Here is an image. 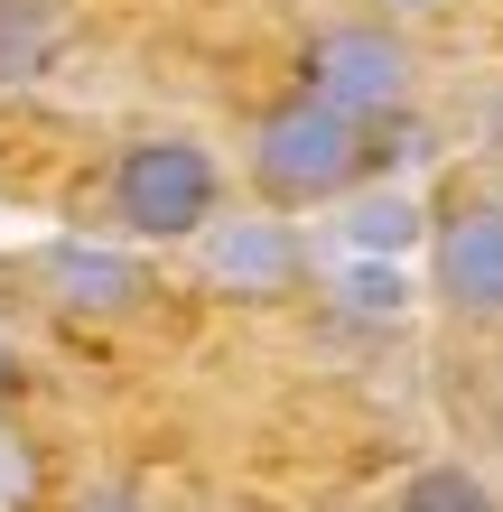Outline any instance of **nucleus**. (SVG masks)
I'll use <instances>...</instances> for the list:
<instances>
[{
	"mask_svg": "<svg viewBox=\"0 0 503 512\" xmlns=\"http://www.w3.org/2000/svg\"><path fill=\"white\" fill-rule=\"evenodd\" d=\"M354 168H364V131H354L336 103H317V94L280 103L271 122H261V140H252V177H261L271 205H317V196H336Z\"/></svg>",
	"mask_w": 503,
	"mask_h": 512,
	"instance_id": "obj_1",
	"label": "nucleus"
},
{
	"mask_svg": "<svg viewBox=\"0 0 503 512\" xmlns=\"http://www.w3.org/2000/svg\"><path fill=\"white\" fill-rule=\"evenodd\" d=\"M112 215H122L140 243H177V233L215 224V159L196 140H140L112 168Z\"/></svg>",
	"mask_w": 503,
	"mask_h": 512,
	"instance_id": "obj_2",
	"label": "nucleus"
},
{
	"mask_svg": "<svg viewBox=\"0 0 503 512\" xmlns=\"http://www.w3.org/2000/svg\"><path fill=\"white\" fill-rule=\"evenodd\" d=\"M308 94L336 103L345 122H364V112H401L410 56H401V38H382V28H327L317 56H308Z\"/></svg>",
	"mask_w": 503,
	"mask_h": 512,
	"instance_id": "obj_3",
	"label": "nucleus"
},
{
	"mask_svg": "<svg viewBox=\"0 0 503 512\" xmlns=\"http://www.w3.org/2000/svg\"><path fill=\"white\" fill-rule=\"evenodd\" d=\"M438 298L466 317H503V205H466L438 224Z\"/></svg>",
	"mask_w": 503,
	"mask_h": 512,
	"instance_id": "obj_4",
	"label": "nucleus"
},
{
	"mask_svg": "<svg viewBox=\"0 0 503 512\" xmlns=\"http://www.w3.org/2000/svg\"><path fill=\"white\" fill-rule=\"evenodd\" d=\"M47 280H56L66 308H131V298H140V270H131V261L84 252V243H56V252H47Z\"/></svg>",
	"mask_w": 503,
	"mask_h": 512,
	"instance_id": "obj_5",
	"label": "nucleus"
},
{
	"mask_svg": "<svg viewBox=\"0 0 503 512\" xmlns=\"http://www.w3.org/2000/svg\"><path fill=\"white\" fill-rule=\"evenodd\" d=\"M215 280H233V289H280L289 270H299V252H289V233L280 224H233V233H215Z\"/></svg>",
	"mask_w": 503,
	"mask_h": 512,
	"instance_id": "obj_6",
	"label": "nucleus"
},
{
	"mask_svg": "<svg viewBox=\"0 0 503 512\" xmlns=\"http://www.w3.org/2000/svg\"><path fill=\"white\" fill-rule=\"evenodd\" d=\"M401 512H494V494H485L466 466H420V475L401 485Z\"/></svg>",
	"mask_w": 503,
	"mask_h": 512,
	"instance_id": "obj_7",
	"label": "nucleus"
},
{
	"mask_svg": "<svg viewBox=\"0 0 503 512\" xmlns=\"http://www.w3.org/2000/svg\"><path fill=\"white\" fill-rule=\"evenodd\" d=\"M410 233H420V215H410L401 196H382V205H354V243H364V252H401Z\"/></svg>",
	"mask_w": 503,
	"mask_h": 512,
	"instance_id": "obj_8",
	"label": "nucleus"
},
{
	"mask_svg": "<svg viewBox=\"0 0 503 512\" xmlns=\"http://www.w3.org/2000/svg\"><path fill=\"white\" fill-rule=\"evenodd\" d=\"M392 10H438V0H392Z\"/></svg>",
	"mask_w": 503,
	"mask_h": 512,
	"instance_id": "obj_9",
	"label": "nucleus"
}]
</instances>
